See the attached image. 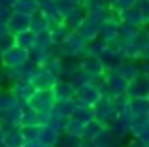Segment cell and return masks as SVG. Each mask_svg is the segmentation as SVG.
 <instances>
[{"label":"cell","mask_w":149,"mask_h":147,"mask_svg":"<svg viewBox=\"0 0 149 147\" xmlns=\"http://www.w3.org/2000/svg\"><path fill=\"white\" fill-rule=\"evenodd\" d=\"M127 94L134 100H149V76L140 74L138 77H134L128 83Z\"/></svg>","instance_id":"obj_5"},{"label":"cell","mask_w":149,"mask_h":147,"mask_svg":"<svg viewBox=\"0 0 149 147\" xmlns=\"http://www.w3.org/2000/svg\"><path fill=\"white\" fill-rule=\"evenodd\" d=\"M104 132H106L104 123L93 117V119H89L87 123H83V126H81V134H79V138H81L83 141H96V140H98V138H100Z\"/></svg>","instance_id":"obj_6"},{"label":"cell","mask_w":149,"mask_h":147,"mask_svg":"<svg viewBox=\"0 0 149 147\" xmlns=\"http://www.w3.org/2000/svg\"><path fill=\"white\" fill-rule=\"evenodd\" d=\"M115 74L117 76H121L123 79H127L128 83H130L134 77H138L140 74V68H136V66H132V62H123V64H119V66L115 68Z\"/></svg>","instance_id":"obj_14"},{"label":"cell","mask_w":149,"mask_h":147,"mask_svg":"<svg viewBox=\"0 0 149 147\" xmlns=\"http://www.w3.org/2000/svg\"><path fill=\"white\" fill-rule=\"evenodd\" d=\"M91 111H93V117L98 119V121H102V123H106L113 113H115V111H113L111 98H109V96H106V94L100 96V98L93 104V106H91Z\"/></svg>","instance_id":"obj_7"},{"label":"cell","mask_w":149,"mask_h":147,"mask_svg":"<svg viewBox=\"0 0 149 147\" xmlns=\"http://www.w3.org/2000/svg\"><path fill=\"white\" fill-rule=\"evenodd\" d=\"M34 38H36V34H34L30 28L29 30H23V32H17V34H11L13 45L25 49V51H30V49L34 47Z\"/></svg>","instance_id":"obj_12"},{"label":"cell","mask_w":149,"mask_h":147,"mask_svg":"<svg viewBox=\"0 0 149 147\" xmlns=\"http://www.w3.org/2000/svg\"><path fill=\"white\" fill-rule=\"evenodd\" d=\"M30 30H32L34 34H38V32H42V30H49V21H47V17H45L44 13H34V15H30Z\"/></svg>","instance_id":"obj_15"},{"label":"cell","mask_w":149,"mask_h":147,"mask_svg":"<svg viewBox=\"0 0 149 147\" xmlns=\"http://www.w3.org/2000/svg\"><path fill=\"white\" fill-rule=\"evenodd\" d=\"M25 106L38 113H51L57 106V96L53 89H34V92L26 98Z\"/></svg>","instance_id":"obj_1"},{"label":"cell","mask_w":149,"mask_h":147,"mask_svg":"<svg viewBox=\"0 0 149 147\" xmlns=\"http://www.w3.org/2000/svg\"><path fill=\"white\" fill-rule=\"evenodd\" d=\"M79 72L87 79H98L106 76V60L95 55H83L79 60Z\"/></svg>","instance_id":"obj_3"},{"label":"cell","mask_w":149,"mask_h":147,"mask_svg":"<svg viewBox=\"0 0 149 147\" xmlns=\"http://www.w3.org/2000/svg\"><path fill=\"white\" fill-rule=\"evenodd\" d=\"M58 79L51 72H47L45 68H38V70L34 72L32 79H30V85H32L34 89H53Z\"/></svg>","instance_id":"obj_10"},{"label":"cell","mask_w":149,"mask_h":147,"mask_svg":"<svg viewBox=\"0 0 149 147\" xmlns=\"http://www.w3.org/2000/svg\"><path fill=\"white\" fill-rule=\"evenodd\" d=\"M26 60H29V51L11 44L10 47H6L2 51V60L0 62H2V66L10 68V70H19Z\"/></svg>","instance_id":"obj_4"},{"label":"cell","mask_w":149,"mask_h":147,"mask_svg":"<svg viewBox=\"0 0 149 147\" xmlns=\"http://www.w3.org/2000/svg\"><path fill=\"white\" fill-rule=\"evenodd\" d=\"M0 115H2V113H0Z\"/></svg>","instance_id":"obj_19"},{"label":"cell","mask_w":149,"mask_h":147,"mask_svg":"<svg viewBox=\"0 0 149 147\" xmlns=\"http://www.w3.org/2000/svg\"><path fill=\"white\" fill-rule=\"evenodd\" d=\"M53 92H55V96H57V102H64V100L76 98V87H74L68 79H58L53 87Z\"/></svg>","instance_id":"obj_11"},{"label":"cell","mask_w":149,"mask_h":147,"mask_svg":"<svg viewBox=\"0 0 149 147\" xmlns=\"http://www.w3.org/2000/svg\"><path fill=\"white\" fill-rule=\"evenodd\" d=\"M58 47L61 53L68 59H77V57L85 55V49H87V42L76 32V30H70L61 42H58Z\"/></svg>","instance_id":"obj_2"},{"label":"cell","mask_w":149,"mask_h":147,"mask_svg":"<svg viewBox=\"0 0 149 147\" xmlns=\"http://www.w3.org/2000/svg\"><path fill=\"white\" fill-rule=\"evenodd\" d=\"M11 11L25 13V15H34V13H38V0H13Z\"/></svg>","instance_id":"obj_13"},{"label":"cell","mask_w":149,"mask_h":147,"mask_svg":"<svg viewBox=\"0 0 149 147\" xmlns=\"http://www.w3.org/2000/svg\"><path fill=\"white\" fill-rule=\"evenodd\" d=\"M11 2H13V0H11Z\"/></svg>","instance_id":"obj_18"},{"label":"cell","mask_w":149,"mask_h":147,"mask_svg":"<svg viewBox=\"0 0 149 147\" xmlns=\"http://www.w3.org/2000/svg\"><path fill=\"white\" fill-rule=\"evenodd\" d=\"M146 147H149V141H146Z\"/></svg>","instance_id":"obj_17"},{"label":"cell","mask_w":149,"mask_h":147,"mask_svg":"<svg viewBox=\"0 0 149 147\" xmlns=\"http://www.w3.org/2000/svg\"><path fill=\"white\" fill-rule=\"evenodd\" d=\"M6 26H8V32L10 34H17V32H23V30H29L30 28V15L11 11L8 21H6Z\"/></svg>","instance_id":"obj_9"},{"label":"cell","mask_w":149,"mask_h":147,"mask_svg":"<svg viewBox=\"0 0 149 147\" xmlns=\"http://www.w3.org/2000/svg\"><path fill=\"white\" fill-rule=\"evenodd\" d=\"M100 26H102L100 21H96V19H93V17H85L83 23L76 28V32L89 44V42L96 40V38L100 36Z\"/></svg>","instance_id":"obj_8"},{"label":"cell","mask_w":149,"mask_h":147,"mask_svg":"<svg viewBox=\"0 0 149 147\" xmlns=\"http://www.w3.org/2000/svg\"><path fill=\"white\" fill-rule=\"evenodd\" d=\"M134 6H136V10H138L140 17H142V23L147 25L149 23V0H136Z\"/></svg>","instance_id":"obj_16"}]
</instances>
